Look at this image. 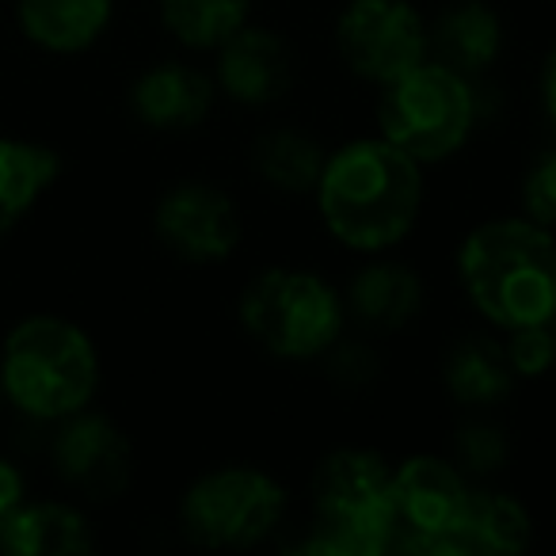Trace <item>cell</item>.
<instances>
[{
  "label": "cell",
  "instance_id": "cell-1",
  "mask_svg": "<svg viewBox=\"0 0 556 556\" xmlns=\"http://www.w3.org/2000/svg\"><path fill=\"white\" fill-rule=\"evenodd\" d=\"M424 184V164L381 134L351 138L328 149L313 202L336 244L358 255H381L416 232Z\"/></svg>",
  "mask_w": 556,
  "mask_h": 556
},
{
  "label": "cell",
  "instance_id": "cell-2",
  "mask_svg": "<svg viewBox=\"0 0 556 556\" xmlns=\"http://www.w3.org/2000/svg\"><path fill=\"white\" fill-rule=\"evenodd\" d=\"M457 287L495 332L556 317V232L526 214L488 217L457 244Z\"/></svg>",
  "mask_w": 556,
  "mask_h": 556
},
{
  "label": "cell",
  "instance_id": "cell-3",
  "mask_svg": "<svg viewBox=\"0 0 556 556\" xmlns=\"http://www.w3.org/2000/svg\"><path fill=\"white\" fill-rule=\"evenodd\" d=\"M313 522L302 538L309 556L393 553V465L366 446H336L309 480Z\"/></svg>",
  "mask_w": 556,
  "mask_h": 556
},
{
  "label": "cell",
  "instance_id": "cell-4",
  "mask_svg": "<svg viewBox=\"0 0 556 556\" xmlns=\"http://www.w3.org/2000/svg\"><path fill=\"white\" fill-rule=\"evenodd\" d=\"M4 401L42 424L88 408L100 389V351L92 336L65 317H27L4 336L0 348Z\"/></svg>",
  "mask_w": 556,
  "mask_h": 556
},
{
  "label": "cell",
  "instance_id": "cell-5",
  "mask_svg": "<svg viewBox=\"0 0 556 556\" xmlns=\"http://www.w3.org/2000/svg\"><path fill=\"white\" fill-rule=\"evenodd\" d=\"M240 332L278 363H317L348 332L343 290L320 270L275 263L255 270L237 302Z\"/></svg>",
  "mask_w": 556,
  "mask_h": 556
},
{
  "label": "cell",
  "instance_id": "cell-6",
  "mask_svg": "<svg viewBox=\"0 0 556 556\" xmlns=\"http://www.w3.org/2000/svg\"><path fill=\"white\" fill-rule=\"evenodd\" d=\"M378 92V134L424 168L457 156L477 134V85L434 58Z\"/></svg>",
  "mask_w": 556,
  "mask_h": 556
},
{
  "label": "cell",
  "instance_id": "cell-7",
  "mask_svg": "<svg viewBox=\"0 0 556 556\" xmlns=\"http://www.w3.org/2000/svg\"><path fill=\"white\" fill-rule=\"evenodd\" d=\"M290 492L275 472L260 465H217L184 488L179 530L191 545L240 553L255 548L282 526Z\"/></svg>",
  "mask_w": 556,
  "mask_h": 556
},
{
  "label": "cell",
  "instance_id": "cell-8",
  "mask_svg": "<svg viewBox=\"0 0 556 556\" xmlns=\"http://www.w3.org/2000/svg\"><path fill=\"white\" fill-rule=\"evenodd\" d=\"M472 484L450 457L408 454L393 465V553L462 556L457 530Z\"/></svg>",
  "mask_w": 556,
  "mask_h": 556
},
{
  "label": "cell",
  "instance_id": "cell-9",
  "mask_svg": "<svg viewBox=\"0 0 556 556\" xmlns=\"http://www.w3.org/2000/svg\"><path fill=\"white\" fill-rule=\"evenodd\" d=\"M332 39L340 62L374 88L393 85L431 58V24L412 0H348Z\"/></svg>",
  "mask_w": 556,
  "mask_h": 556
},
{
  "label": "cell",
  "instance_id": "cell-10",
  "mask_svg": "<svg viewBox=\"0 0 556 556\" xmlns=\"http://www.w3.org/2000/svg\"><path fill=\"white\" fill-rule=\"evenodd\" d=\"M153 232L179 263L217 267L237 255L244 240V217L225 187L210 179H184L156 199Z\"/></svg>",
  "mask_w": 556,
  "mask_h": 556
},
{
  "label": "cell",
  "instance_id": "cell-11",
  "mask_svg": "<svg viewBox=\"0 0 556 556\" xmlns=\"http://www.w3.org/2000/svg\"><path fill=\"white\" fill-rule=\"evenodd\" d=\"M50 457H54V472L65 480V488L96 503L118 500L134 480L130 439L115 419L100 416V412L80 408L65 416L54 434Z\"/></svg>",
  "mask_w": 556,
  "mask_h": 556
},
{
  "label": "cell",
  "instance_id": "cell-12",
  "mask_svg": "<svg viewBox=\"0 0 556 556\" xmlns=\"http://www.w3.org/2000/svg\"><path fill=\"white\" fill-rule=\"evenodd\" d=\"M214 85L237 108L263 111L275 108L294 88V50L275 27L248 20L237 35L214 50Z\"/></svg>",
  "mask_w": 556,
  "mask_h": 556
},
{
  "label": "cell",
  "instance_id": "cell-13",
  "mask_svg": "<svg viewBox=\"0 0 556 556\" xmlns=\"http://www.w3.org/2000/svg\"><path fill=\"white\" fill-rule=\"evenodd\" d=\"M427 302L424 275L401 260H386L370 255V263L351 275L348 290H343V305H348V320H355L363 332L370 336H396L408 325H416Z\"/></svg>",
  "mask_w": 556,
  "mask_h": 556
},
{
  "label": "cell",
  "instance_id": "cell-14",
  "mask_svg": "<svg viewBox=\"0 0 556 556\" xmlns=\"http://www.w3.org/2000/svg\"><path fill=\"white\" fill-rule=\"evenodd\" d=\"M217 100L214 77L187 62H156L134 80L130 111L141 126L156 134H187L199 130L210 118Z\"/></svg>",
  "mask_w": 556,
  "mask_h": 556
},
{
  "label": "cell",
  "instance_id": "cell-15",
  "mask_svg": "<svg viewBox=\"0 0 556 556\" xmlns=\"http://www.w3.org/2000/svg\"><path fill=\"white\" fill-rule=\"evenodd\" d=\"M507 47V27L488 0H454L431 24V58L469 80L484 77Z\"/></svg>",
  "mask_w": 556,
  "mask_h": 556
},
{
  "label": "cell",
  "instance_id": "cell-16",
  "mask_svg": "<svg viewBox=\"0 0 556 556\" xmlns=\"http://www.w3.org/2000/svg\"><path fill=\"white\" fill-rule=\"evenodd\" d=\"M442 386L457 408L488 412L515 393L518 378L495 336H462L442 358Z\"/></svg>",
  "mask_w": 556,
  "mask_h": 556
},
{
  "label": "cell",
  "instance_id": "cell-17",
  "mask_svg": "<svg viewBox=\"0 0 556 556\" xmlns=\"http://www.w3.org/2000/svg\"><path fill=\"white\" fill-rule=\"evenodd\" d=\"M115 0H20L16 20L27 42L47 54H85L103 39Z\"/></svg>",
  "mask_w": 556,
  "mask_h": 556
},
{
  "label": "cell",
  "instance_id": "cell-18",
  "mask_svg": "<svg viewBox=\"0 0 556 556\" xmlns=\"http://www.w3.org/2000/svg\"><path fill=\"white\" fill-rule=\"evenodd\" d=\"M96 548L92 522L70 503H24L0 530V553L9 556H85Z\"/></svg>",
  "mask_w": 556,
  "mask_h": 556
},
{
  "label": "cell",
  "instance_id": "cell-19",
  "mask_svg": "<svg viewBox=\"0 0 556 556\" xmlns=\"http://www.w3.org/2000/svg\"><path fill=\"white\" fill-rule=\"evenodd\" d=\"M325 141L313 138L305 126H270L252 141V172L267 191L305 199L317 191L325 168Z\"/></svg>",
  "mask_w": 556,
  "mask_h": 556
},
{
  "label": "cell",
  "instance_id": "cell-20",
  "mask_svg": "<svg viewBox=\"0 0 556 556\" xmlns=\"http://www.w3.org/2000/svg\"><path fill=\"white\" fill-rule=\"evenodd\" d=\"M530 541L533 515L518 495L495 492V488H472L462 530H457L462 556H518L530 548Z\"/></svg>",
  "mask_w": 556,
  "mask_h": 556
},
{
  "label": "cell",
  "instance_id": "cell-21",
  "mask_svg": "<svg viewBox=\"0 0 556 556\" xmlns=\"http://www.w3.org/2000/svg\"><path fill=\"white\" fill-rule=\"evenodd\" d=\"M62 176V156L39 141L0 138V237L12 232Z\"/></svg>",
  "mask_w": 556,
  "mask_h": 556
},
{
  "label": "cell",
  "instance_id": "cell-22",
  "mask_svg": "<svg viewBox=\"0 0 556 556\" xmlns=\"http://www.w3.org/2000/svg\"><path fill=\"white\" fill-rule=\"evenodd\" d=\"M156 12L179 47L217 50L252 20V0H156Z\"/></svg>",
  "mask_w": 556,
  "mask_h": 556
},
{
  "label": "cell",
  "instance_id": "cell-23",
  "mask_svg": "<svg viewBox=\"0 0 556 556\" xmlns=\"http://www.w3.org/2000/svg\"><path fill=\"white\" fill-rule=\"evenodd\" d=\"M450 462L469 480H492L510 465V434L492 419H465L454 431Z\"/></svg>",
  "mask_w": 556,
  "mask_h": 556
},
{
  "label": "cell",
  "instance_id": "cell-24",
  "mask_svg": "<svg viewBox=\"0 0 556 556\" xmlns=\"http://www.w3.org/2000/svg\"><path fill=\"white\" fill-rule=\"evenodd\" d=\"M503 351H507L510 374L518 381H541L548 374H556V336L553 320L548 325H530L515 328V332H503Z\"/></svg>",
  "mask_w": 556,
  "mask_h": 556
},
{
  "label": "cell",
  "instance_id": "cell-25",
  "mask_svg": "<svg viewBox=\"0 0 556 556\" xmlns=\"http://www.w3.org/2000/svg\"><path fill=\"white\" fill-rule=\"evenodd\" d=\"M325 370L336 389L358 393V389H370L381 378V355L374 351L370 340H348V336H340L325 351Z\"/></svg>",
  "mask_w": 556,
  "mask_h": 556
},
{
  "label": "cell",
  "instance_id": "cell-26",
  "mask_svg": "<svg viewBox=\"0 0 556 556\" xmlns=\"http://www.w3.org/2000/svg\"><path fill=\"white\" fill-rule=\"evenodd\" d=\"M518 202H522V214L530 217V222L556 232V146L545 149V153L526 168L522 187H518Z\"/></svg>",
  "mask_w": 556,
  "mask_h": 556
},
{
  "label": "cell",
  "instance_id": "cell-27",
  "mask_svg": "<svg viewBox=\"0 0 556 556\" xmlns=\"http://www.w3.org/2000/svg\"><path fill=\"white\" fill-rule=\"evenodd\" d=\"M27 503V480L9 457H0V530L9 526V518Z\"/></svg>",
  "mask_w": 556,
  "mask_h": 556
},
{
  "label": "cell",
  "instance_id": "cell-28",
  "mask_svg": "<svg viewBox=\"0 0 556 556\" xmlns=\"http://www.w3.org/2000/svg\"><path fill=\"white\" fill-rule=\"evenodd\" d=\"M541 111L556 126V47L548 50L545 65H541Z\"/></svg>",
  "mask_w": 556,
  "mask_h": 556
},
{
  "label": "cell",
  "instance_id": "cell-29",
  "mask_svg": "<svg viewBox=\"0 0 556 556\" xmlns=\"http://www.w3.org/2000/svg\"><path fill=\"white\" fill-rule=\"evenodd\" d=\"M0 401H4V386H0Z\"/></svg>",
  "mask_w": 556,
  "mask_h": 556
},
{
  "label": "cell",
  "instance_id": "cell-30",
  "mask_svg": "<svg viewBox=\"0 0 556 556\" xmlns=\"http://www.w3.org/2000/svg\"><path fill=\"white\" fill-rule=\"evenodd\" d=\"M553 336H556V317H553Z\"/></svg>",
  "mask_w": 556,
  "mask_h": 556
}]
</instances>
